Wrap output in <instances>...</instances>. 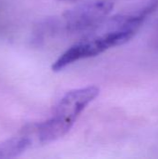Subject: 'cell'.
<instances>
[{
  "label": "cell",
  "mask_w": 158,
  "mask_h": 159,
  "mask_svg": "<svg viewBox=\"0 0 158 159\" xmlns=\"http://www.w3.org/2000/svg\"><path fill=\"white\" fill-rule=\"evenodd\" d=\"M139 27L133 15L116 16L104 20L95 30L66 49L52 64L53 72L85 59L95 57L106 50L128 43L138 32Z\"/></svg>",
  "instance_id": "6da1fadb"
},
{
  "label": "cell",
  "mask_w": 158,
  "mask_h": 159,
  "mask_svg": "<svg viewBox=\"0 0 158 159\" xmlns=\"http://www.w3.org/2000/svg\"><path fill=\"white\" fill-rule=\"evenodd\" d=\"M99 94L100 89L96 86L68 91L60 100L49 118L29 126L34 141L39 144H47L65 136Z\"/></svg>",
  "instance_id": "7a4b0ae2"
},
{
  "label": "cell",
  "mask_w": 158,
  "mask_h": 159,
  "mask_svg": "<svg viewBox=\"0 0 158 159\" xmlns=\"http://www.w3.org/2000/svg\"><path fill=\"white\" fill-rule=\"evenodd\" d=\"M113 8L114 4L109 1H96L78 5L63 13V28L69 34L92 30L107 19Z\"/></svg>",
  "instance_id": "3957f363"
},
{
  "label": "cell",
  "mask_w": 158,
  "mask_h": 159,
  "mask_svg": "<svg viewBox=\"0 0 158 159\" xmlns=\"http://www.w3.org/2000/svg\"><path fill=\"white\" fill-rule=\"evenodd\" d=\"M34 139L28 127L14 137L0 143V158H11L19 157L33 146Z\"/></svg>",
  "instance_id": "277c9868"
},
{
  "label": "cell",
  "mask_w": 158,
  "mask_h": 159,
  "mask_svg": "<svg viewBox=\"0 0 158 159\" xmlns=\"http://www.w3.org/2000/svg\"><path fill=\"white\" fill-rule=\"evenodd\" d=\"M142 25L146 23L158 24V0L151 2L148 6L137 12Z\"/></svg>",
  "instance_id": "5b68a950"
},
{
  "label": "cell",
  "mask_w": 158,
  "mask_h": 159,
  "mask_svg": "<svg viewBox=\"0 0 158 159\" xmlns=\"http://www.w3.org/2000/svg\"><path fill=\"white\" fill-rule=\"evenodd\" d=\"M61 1H69V2H74V1H78V0H61Z\"/></svg>",
  "instance_id": "8992f818"
}]
</instances>
